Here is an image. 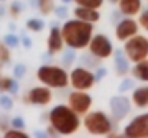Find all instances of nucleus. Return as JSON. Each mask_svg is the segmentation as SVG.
Wrapping results in <instances>:
<instances>
[{
  "label": "nucleus",
  "mask_w": 148,
  "mask_h": 138,
  "mask_svg": "<svg viewBox=\"0 0 148 138\" xmlns=\"http://www.w3.org/2000/svg\"><path fill=\"white\" fill-rule=\"evenodd\" d=\"M92 30L94 26L91 22L73 19L68 20L62 27V36L65 39V43L72 49H84L89 46L92 39Z\"/></svg>",
  "instance_id": "f257e3e1"
},
{
  "label": "nucleus",
  "mask_w": 148,
  "mask_h": 138,
  "mask_svg": "<svg viewBox=\"0 0 148 138\" xmlns=\"http://www.w3.org/2000/svg\"><path fill=\"white\" fill-rule=\"evenodd\" d=\"M50 125L56 130V133L69 135L78 131L79 128V118L78 114L71 108L65 105H58L55 106L49 114Z\"/></svg>",
  "instance_id": "f03ea898"
},
{
  "label": "nucleus",
  "mask_w": 148,
  "mask_h": 138,
  "mask_svg": "<svg viewBox=\"0 0 148 138\" xmlns=\"http://www.w3.org/2000/svg\"><path fill=\"white\" fill-rule=\"evenodd\" d=\"M38 78L43 85L49 88H65L71 82V78L65 69L52 65L40 66L38 71Z\"/></svg>",
  "instance_id": "7ed1b4c3"
},
{
  "label": "nucleus",
  "mask_w": 148,
  "mask_h": 138,
  "mask_svg": "<svg viewBox=\"0 0 148 138\" xmlns=\"http://www.w3.org/2000/svg\"><path fill=\"white\" fill-rule=\"evenodd\" d=\"M124 52L127 58L131 62H141L148 58V39L145 36L135 35L130 38L125 45H124Z\"/></svg>",
  "instance_id": "20e7f679"
},
{
  "label": "nucleus",
  "mask_w": 148,
  "mask_h": 138,
  "mask_svg": "<svg viewBox=\"0 0 148 138\" xmlns=\"http://www.w3.org/2000/svg\"><path fill=\"white\" fill-rule=\"evenodd\" d=\"M84 124L88 133L94 135H108L112 128L109 118L102 111H95V112L88 114L84 119Z\"/></svg>",
  "instance_id": "39448f33"
},
{
  "label": "nucleus",
  "mask_w": 148,
  "mask_h": 138,
  "mask_svg": "<svg viewBox=\"0 0 148 138\" xmlns=\"http://www.w3.org/2000/svg\"><path fill=\"white\" fill-rule=\"evenodd\" d=\"M71 85L76 89V91H86L91 89L97 81L95 75L84 68H76L72 71L71 73Z\"/></svg>",
  "instance_id": "423d86ee"
},
{
  "label": "nucleus",
  "mask_w": 148,
  "mask_h": 138,
  "mask_svg": "<svg viewBox=\"0 0 148 138\" xmlns=\"http://www.w3.org/2000/svg\"><path fill=\"white\" fill-rule=\"evenodd\" d=\"M124 135L130 138H147L148 137V112L135 117L124 131Z\"/></svg>",
  "instance_id": "0eeeda50"
},
{
  "label": "nucleus",
  "mask_w": 148,
  "mask_h": 138,
  "mask_svg": "<svg viewBox=\"0 0 148 138\" xmlns=\"http://www.w3.org/2000/svg\"><path fill=\"white\" fill-rule=\"evenodd\" d=\"M89 50L94 56L99 59H105L112 55V43L103 35H97L89 42Z\"/></svg>",
  "instance_id": "6e6552de"
},
{
  "label": "nucleus",
  "mask_w": 148,
  "mask_h": 138,
  "mask_svg": "<svg viewBox=\"0 0 148 138\" xmlns=\"http://www.w3.org/2000/svg\"><path fill=\"white\" fill-rule=\"evenodd\" d=\"M68 104L78 115H84L89 111L92 105V98L86 92H72L68 98Z\"/></svg>",
  "instance_id": "1a4fd4ad"
},
{
  "label": "nucleus",
  "mask_w": 148,
  "mask_h": 138,
  "mask_svg": "<svg viewBox=\"0 0 148 138\" xmlns=\"http://www.w3.org/2000/svg\"><path fill=\"white\" fill-rule=\"evenodd\" d=\"M138 32V23L132 19H124L121 20V23L116 26L115 30V36L118 41L121 42H127L130 38L135 36Z\"/></svg>",
  "instance_id": "9d476101"
},
{
  "label": "nucleus",
  "mask_w": 148,
  "mask_h": 138,
  "mask_svg": "<svg viewBox=\"0 0 148 138\" xmlns=\"http://www.w3.org/2000/svg\"><path fill=\"white\" fill-rule=\"evenodd\" d=\"M50 101H52V92H50L49 87L33 88L27 93V96H25V102L38 104V105H48Z\"/></svg>",
  "instance_id": "9b49d317"
},
{
  "label": "nucleus",
  "mask_w": 148,
  "mask_h": 138,
  "mask_svg": "<svg viewBox=\"0 0 148 138\" xmlns=\"http://www.w3.org/2000/svg\"><path fill=\"white\" fill-rule=\"evenodd\" d=\"M111 109L115 118H124L130 112V101L125 96H115L111 99Z\"/></svg>",
  "instance_id": "f8f14e48"
},
{
  "label": "nucleus",
  "mask_w": 148,
  "mask_h": 138,
  "mask_svg": "<svg viewBox=\"0 0 148 138\" xmlns=\"http://www.w3.org/2000/svg\"><path fill=\"white\" fill-rule=\"evenodd\" d=\"M63 43H65V39L62 36V30L58 29V27H53L50 30V35H49V39H48V50L49 53H58L62 50L63 47Z\"/></svg>",
  "instance_id": "ddd939ff"
},
{
  "label": "nucleus",
  "mask_w": 148,
  "mask_h": 138,
  "mask_svg": "<svg viewBox=\"0 0 148 138\" xmlns=\"http://www.w3.org/2000/svg\"><path fill=\"white\" fill-rule=\"evenodd\" d=\"M76 19H81V20H86V22H91V23H95L99 20V12L98 9H92V7H85V6H78L75 10H73Z\"/></svg>",
  "instance_id": "4468645a"
},
{
  "label": "nucleus",
  "mask_w": 148,
  "mask_h": 138,
  "mask_svg": "<svg viewBox=\"0 0 148 138\" xmlns=\"http://www.w3.org/2000/svg\"><path fill=\"white\" fill-rule=\"evenodd\" d=\"M119 10L127 16H134L141 10V0H119Z\"/></svg>",
  "instance_id": "2eb2a0df"
},
{
  "label": "nucleus",
  "mask_w": 148,
  "mask_h": 138,
  "mask_svg": "<svg viewBox=\"0 0 148 138\" xmlns=\"http://www.w3.org/2000/svg\"><path fill=\"white\" fill-rule=\"evenodd\" d=\"M132 102L138 108H147L148 106V87L137 88L132 93Z\"/></svg>",
  "instance_id": "dca6fc26"
},
{
  "label": "nucleus",
  "mask_w": 148,
  "mask_h": 138,
  "mask_svg": "<svg viewBox=\"0 0 148 138\" xmlns=\"http://www.w3.org/2000/svg\"><path fill=\"white\" fill-rule=\"evenodd\" d=\"M132 73H134L135 78H138L144 82H148V59L137 62L134 69H132Z\"/></svg>",
  "instance_id": "f3484780"
},
{
  "label": "nucleus",
  "mask_w": 148,
  "mask_h": 138,
  "mask_svg": "<svg viewBox=\"0 0 148 138\" xmlns=\"http://www.w3.org/2000/svg\"><path fill=\"white\" fill-rule=\"evenodd\" d=\"M128 58H124L122 52H116V58H115V65H116V72L119 75H125L128 72Z\"/></svg>",
  "instance_id": "a211bd4d"
},
{
  "label": "nucleus",
  "mask_w": 148,
  "mask_h": 138,
  "mask_svg": "<svg viewBox=\"0 0 148 138\" xmlns=\"http://www.w3.org/2000/svg\"><path fill=\"white\" fill-rule=\"evenodd\" d=\"M17 89V85L13 79H10L9 76H1L0 78V91L7 92V91H14Z\"/></svg>",
  "instance_id": "6ab92c4d"
},
{
  "label": "nucleus",
  "mask_w": 148,
  "mask_h": 138,
  "mask_svg": "<svg viewBox=\"0 0 148 138\" xmlns=\"http://www.w3.org/2000/svg\"><path fill=\"white\" fill-rule=\"evenodd\" d=\"M39 3V9L43 14H49L52 13V10L55 9V3L53 0H38Z\"/></svg>",
  "instance_id": "aec40b11"
},
{
  "label": "nucleus",
  "mask_w": 148,
  "mask_h": 138,
  "mask_svg": "<svg viewBox=\"0 0 148 138\" xmlns=\"http://www.w3.org/2000/svg\"><path fill=\"white\" fill-rule=\"evenodd\" d=\"M78 6H85V7H92V9H99L103 4V0H73Z\"/></svg>",
  "instance_id": "412c9836"
},
{
  "label": "nucleus",
  "mask_w": 148,
  "mask_h": 138,
  "mask_svg": "<svg viewBox=\"0 0 148 138\" xmlns=\"http://www.w3.org/2000/svg\"><path fill=\"white\" fill-rule=\"evenodd\" d=\"M10 60V52L7 49V43L0 41V63H7Z\"/></svg>",
  "instance_id": "4be33fe9"
},
{
  "label": "nucleus",
  "mask_w": 148,
  "mask_h": 138,
  "mask_svg": "<svg viewBox=\"0 0 148 138\" xmlns=\"http://www.w3.org/2000/svg\"><path fill=\"white\" fill-rule=\"evenodd\" d=\"M26 26H27V29H30L32 32H40L45 25H43V22L39 20V19H30V20L26 23Z\"/></svg>",
  "instance_id": "5701e85b"
},
{
  "label": "nucleus",
  "mask_w": 148,
  "mask_h": 138,
  "mask_svg": "<svg viewBox=\"0 0 148 138\" xmlns=\"http://www.w3.org/2000/svg\"><path fill=\"white\" fill-rule=\"evenodd\" d=\"M138 23L141 25V27H143V29H145V30L148 32V10H145V12L140 16Z\"/></svg>",
  "instance_id": "b1692460"
},
{
  "label": "nucleus",
  "mask_w": 148,
  "mask_h": 138,
  "mask_svg": "<svg viewBox=\"0 0 148 138\" xmlns=\"http://www.w3.org/2000/svg\"><path fill=\"white\" fill-rule=\"evenodd\" d=\"M4 42L7 43V46H13V47H16V46L19 45V41H17V38L14 35H7L4 38Z\"/></svg>",
  "instance_id": "393cba45"
},
{
  "label": "nucleus",
  "mask_w": 148,
  "mask_h": 138,
  "mask_svg": "<svg viewBox=\"0 0 148 138\" xmlns=\"http://www.w3.org/2000/svg\"><path fill=\"white\" fill-rule=\"evenodd\" d=\"M12 104H13V102H12V99H10L9 96H4V95L0 96V105H1L4 109H10V108H12Z\"/></svg>",
  "instance_id": "a878e982"
},
{
  "label": "nucleus",
  "mask_w": 148,
  "mask_h": 138,
  "mask_svg": "<svg viewBox=\"0 0 148 138\" xmlns=\"http://www.w3.org/2000/svg\"><path fill=\"white\" fill-rule=\"evenodd\" d=\"M6 137H23V138H27L29 135L26 134V133H22V131H17V130H13V131H6V134H4Z\"/></svg>",
  "instance_id": "bb28decb"
},
{
  "label": "nucleus",
  "mask_w": 148,
  "mask_h": 138,
  "mask_svg": "<svg viewBox=\"0 0 148 138\" xmlns=\"http://www.w3.org/2000/svg\"><path fill=\"white\" fill-rule=\"evenodd\" d=\"M25 72H26V68H25L23 65H17V66L14 68V76H17V78H22Z\"/></svg>",
  "instance_id": "cd10ccee"
},
{
  "label": "nucleus",
  "mask_w": 148,
  "mask_h": 138,
  "mask_svg": "<svg viewBox=\"0 0 148 138\" xmlns=\"http://www.w3.org/2000/svg\"><path fill=\"white\" fill-rule=\"evenodd\" d=\"M12 125H13L14 128H23V127H25V122H23L22 118H14V119L12 121Z\"/></svg>",
  "instance_id": "c85d7f7f"
},
{
  "label": "nucleus",
  "mask_w": 148,
  "mask_h": 138,
  "mask_svg": "<svg viewBox=\"0 0 148 138\" xmlns=\"http://www.w3.org/2000/svg\"><path fill=\"white\" fill-rule=\"evenodd\" d=\"M10 10H12V14L13 16H17L19 14V4L17 3H13L12 7H10Z\"/></svg>",
  "instance_id": "c756f323"
},
{
  "label": "nucleus",
  "mask_w": 148,
  "mask_h": 138,
  "mask_svg": "<svg viewBox=\"0 0 148 138\" xmlns=\"http://www.w3.org/2000/svg\"><path fill=\"white\" fill-rule=\"evenodd\" d=\"M132 87V82L131 81H125L122 85H121V88H119V91H125L127 88H131Z\"/></svg>",
  "instance_id": "7c9ffc66"
},
{
  "label": "nucleus",
  "mask_w": 148,
  "mask_h": 138,
  "mask_svg": "<svg viewBox=\"0 0 148 138\" xmlns=\"http://www.w3.org/2000/svg\"><path fill=\"white\" fill-rule=\"evenodd\" d=\"M56 14H58L59 17H63V16L66 14V9H65V7H60V9H58V10H56Z\"/></svg>",
  "instance_id": "2f4dec72"
},
{
  "label": "nucleus",
  "mask_w": 148,
  "mask_h": 138,
  "mask_svg": "<svg viewBox=\"0 0 148 138\" xmlns=\"http://www.w3.org/2000/svg\"><path fill=\"white\" fill-rule=\"evenodd\" d=\"M23 43L27 46V47H30V41H29L27 38H25V39H23Z\"/></svg>",
  "instance_id": "473e14b6"
},
{
  "label": "nucleus",
  "mask_w": 148,
  "mask_h": 138,
  "mask_svg": "<svg viewBox=\"0 0 148 138\" xmlns=\"http://www.w3.org/2000/svg\"><path fill=\"white\" fill-rule=\"evenodd\" d=\"M109 1H111V3H118L119 0H109Z\"/></svg>",
  "instance_id": "72a5a7b5"
},
{
  "label": "nucleus",
  "mask_w": 148,
  "mask_h": 138,
  "mask_svg": "<svg viewBox=\"0 0 148 138\" xmlns=\"http://www.w3.org/2000/svg\"><path fill=\"white\" fill-rule=\"evenodd\" d=\"M63 1H71V0H63Z\"/></svg>",
  "instance_id": "f704fd0d"
},
{
  "label": "nucleus",
  "mask_w": 148,
  "mask_h": 138,
  "mask_svg": "<svg viewBox=\"0 0 148 138\" xmlns=\"http://www.w3.org/2000/svg\"><path fill=\"white\" fill-rule=\"evenodd\" d=\"M0 78H1V75H0Z\"/></svg>",
  "instance_id": "c9c22d12"
}]
</instances>
